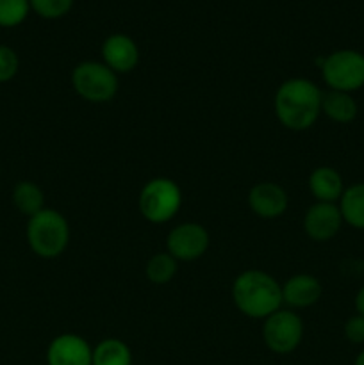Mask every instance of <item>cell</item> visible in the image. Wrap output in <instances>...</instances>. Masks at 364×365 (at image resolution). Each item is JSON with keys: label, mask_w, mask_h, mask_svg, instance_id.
<instances>
[{"label": "cell", "mask_w": 364, "mask_h": 365, "mask_svg": "<svg viewBox=\"0 0 364 365\" xmlns=\"http://www.w3.org/2000/svg\"><path fill=\"white\" fill-rule=\"evenodd\" d=\"M321 98L323 91L316 82L305 77L288 78L275 91V116L288 130H309L321 116Z\"/></svg>", "instance_id": "1"}, {"label": "cell", "mask_w": 364, "mask_h": 365, "mask_svg": "<svg viewBox=\"0 0 364 365\" xmlns=\"http://www.w3.org/2000/svg\"><path fill=\"white\" fill-rule=\"evenodd\" d=\"M234 307L250 319H266L284 305L282 284L263 269H245L234 278L231 289Z\"/></svg>", "instance_id": "2"}, {"label": "cell", "mask_w": 364, "mask_h": 365, "mask_svg": "<svg viewBox=\"0 0 364 365\" xmlns=\"http://www.w3.org/2000/svg\"><path fill=\"white\" fill-rule=\"evenodd\" d=\"M25 239L36 257L45 260L57 259L70 245V223L59 210L45 207L27 220Z\"/></svg>", "instance_id": "3"}, {"label": "cell", "mask_w": 364, "mask_h": 365, "mask_svg": "<svg viewBox=\"0 0 364 365\" xmlns=\"http://www.w3.org/2000/svg\"><path fill=\"white\" fill-rule=\"evenodd\" d=\"M181 207V185L166 177L150 178L138 195L139 214L152 225H164L171 221Z\"/></svg>", "instance_id": "4"}, {"label": "cell", "mask_w": 364, "mask_h": 365, "mask_svg": "<svg viewBox=\"0 0 364 365\" xmlns=\"http://www.w3.org/2000/svg\"><path fill=\"white\" fill-rule=\"evenodd\" d=\"M320 70L321 78L332 91L352 95L364 88V53L359 50L341 48L323 56Z\"/></svg>", "instance_id": "5"}, {"label": "cell", "mask_w": 364, "mask_h": 365, "mask_svg": "<svg viewBox=\"0 0 364 365\" xmlns=\"http://www.w3.org/2000/svg\"><path fill=\"white\" fill-rule=\"evenodd\" d=\"M71 86L89 103H107L120 89L118 75L102 61H82L71 70Z\"/></svg>", "instance_id": "6"}, {"label": "cell", "mask_w": 364, "mask_h": 365, "mask_svg": "<svg viewBox=\"0 0 364 365\" xmlns=\"http://www.w3.org/2000/svg\"><path fill=\"white\" fill-rule=\"evenodd\" d=\"M263 342L275 355H289L296 351L303 341V321L295 310L284 309L271 314L261 328Z\"/></svg>", "instance_id": "7"}, {"label": "cell", "mask_w": 364, "mask_h": 365, "mask_svg": "<svg viewBox=\"0 0 364 365\" xmlns=\"http://www.w3.org/2000/svg\"><path fill=\"white\" fill-rule=\"evenodd\" d=\"M211 246V235L203 225L186 221L171 228L166 235V252L178 262L202 259Z\"/></svg>", "instance_id": "8"}, {"label": "cell", "mask_w": 364, "mask_h": 365, "mask_svg": "<svg viewBox=\"0 0 364 365\" xmlns=\"http://www.w3.org/2000/svg\"><path fill=\"white\" fill-rule=\"evenodd\" d=\"M343 216L338 203L314 202L305 210L302 220L303 232L314 242L332 241L343 227Z\"/></svg>", "instance_id": "9"}, {"label": "cell", "mask_w": 364, "mask_h": 365, "mask_svg": "<svg viewBox=\"0 0 364 365\" xmlns=\"http://www.w3.org/2000/svg\"><path fill=\"white\" fill-rule=\"evenodd\" d=\"M46 365H91L93 346L77 334H61L46 346Z\"/></svg>", "instance_id": "10"}, {"label": "cell", "mask_w": 364, "mask_h": 365, "mask_svg": "<svg viewBox=\"0 0 364 365\" xmlns=\"http://www.w3.org/2000/svg\"><path fill=\"white\" fill-rule=\"evenodd\" d=\"M100 53H102V63L116 75L134 71L139 64V57H141L138 43L123 32L107 36L103 39Z\"/></svg>", "instance_id": "11"}, {"label": "cell", "mask_w": 364, "mask_h": 365, "mask_svg": "<svg viewBox=\"0 0 364 365\" xmlns=\"http://www.w3.org/2000/svg\"><path fill=\"white\" fill-rule=\"evenodd\" d=\"M250 210L261 220H277L289 207V196L282 185L275 182H259L246 196Z\"/></svg>", "instance_id": "12"}, {"label": "cell", "mask_w": 364, "mask_h": 365, "mask_svg": "<svg viewBox=\"0 0 364 365\" xmlns=\"http://www.w3.org/2000/svg\"><path fill=\"white\" fill-rule=\"evenodd\" d=\"M323 294V285L314 274L298 273L282 284V299L291 310L309 309L316 305Z\"/></svg>", "instance_id": "13"}, {"label": "cell", "mask_w": 364, "mask_h": 365, "mask_svg": "<svg viewBox=\"0 0 364 365\" xmlns=\"http://www.w3.org/2000/svg\"><path fill=\"white\" fill-rule=\"evenodd\" d=\"M307 185L316 202L338 203L345 192V182H343L341 173L332 166L314 168L310 171Z\"/></svg>", "instance_id": "14"}, {"label": "cell", "mask_w": 364, "mask_h": 365, "mask_svg": "<svg viewBox=\"0 0 364 365\" xmlns=\"http://www.w3.org/2000/svg\"><path fill=\"white\" fill-rule=\"evenodd\" d=\"M357 113H359V106L350 93L332 91V89L323 91L321 114H325L330 121L343 125L350 123V121L355 120Z\"/></svg>", "instance_id": "15"}, {"label": "cell", "mask_w": 364, "mask_h": 365, "mask_svg": "<svg viewBox=\"0 0 364 365\" xmlns=\"http://www.w3.org/2000/svg\"><path fill=\"white\" fill-rule=\"evenodd\" d=\"M11 202H13L14 209L29 220L39 210L45 209V192L36 182L20 180L14 184L13 191H11Z\"/></svg>", "instance_id": "16"}, {"label": "cell", "mask_w": 364, "mask_h": 365, "mask_svg": "<svg viewBox=\"0 0 364 365\" xmlns=\"http://www.w3.org/2000/svg\"><path fill=\"white\" fill-rule=\"evenodd\" d=\"M338 207L346 225L355 230H364V182L345 187Z\"/></svg>", "instance_id": "17"}, {"label": "cell", "mask_w": 364, "mask_h": 365, "mask_svg": "<svg viewBox=\"0 0 364 365\" xmlns=\"http://www.w3.org/2000/svg\"><path fill=\"white\" fill-rule=\"evenodd\" d=\"M91 365H132V351L121 339H102L93 346Z\"/></svg>", "instance_id": "18"}, {"label": "cell", "mask_w": 364, "mask_h": 365, "mask_svg": "<svg viewBox=\"0 0 364 365\" xmlns=\"http://www.w3.org/2000/svg\"><path fill=\"white\" fill-rule=\"evenodd\" d=\"M178 271V260L168 252H159L146 260L145 277L153 285H166L175 278Z\"/></svg>", "instance_id": "19"}, {"label": "cell", "mask_w": 364, "mask_h": 365, "mask_svg": "<svg viewBox=\"0 0 364 365\" xmlns=\"http://www.w3.org/2000/svg\"><path fill=\"white\" fill-rule=\"evenodd\" d=\"M29 13H31L29 0H0V27H18L27 20Z\"/></svg>", "instance_id": "20"}, {"label": "cell", "mask_w": 364, "mask_h": 365, "mask_svg": "<svg viewBox=\"0 0 364 365\" xmlns=\"http://www.w3.org/2000/svg\"><path fill=\"white\" fill-rule=\"evenodd\" d=\"M31 11L45 20H57L68 14L74 7L75 0H29Z\"/></svg>", "instance_id": "21"}, {"label": "cell", "mask_w": 364, "mask_h": 365, "mask_svg": "<svg viewBox=\"0 0 364 365\" xmlns=\"http://www.w3.org/2000/svg\"><path fill=\"white\" fill-rule=\"evenodd\" d=\"M20 70V57L16 50L7 45H0V84L11 82Z\"/></svg>", "instance_id": "22"}, {"label": "cell", "mask_w": 364, "mask_h": 365, "mask_svg": "<svg viewBox=\"0 0 364 365\" xmlns=\"http://www.w3.org/2000/svg\"><path fill=\"white\" fill-rule=\"evenodd\" d=\"M343 331H345V337L348 342L357 346L364 344V316L355 314V316L348 317Z\"/></svg>", "instance_id": "23"}, {"label": "cell", "mask_w": 364, "mask_h": 365, "mask_svg": "<svg viewBox=\"0 0 364 365\" xmlns=\"http://www.w3.org/2000/svg\"><path fill=\"white\" fill-rule=\"evenodd\" d=\"M355 310L359 316H364V285L357 291L355 294Z\"/></svg>", "instance_id": "24"}, {"label": "cell", "mask_w": 364, "mask_h": 365, "mask_svg": "<svg viewBox=\"0 0 364 365\" xmlns=\"http://www.w3.org/2000/svg\"><path fill=\"white\" fill-rule=\"evenodd\" d=\"M353 365H364V349L359 353V355L355 356V360H353Z\"/></svg>", "instance_id": "25"}]
</instances>
